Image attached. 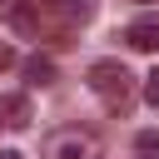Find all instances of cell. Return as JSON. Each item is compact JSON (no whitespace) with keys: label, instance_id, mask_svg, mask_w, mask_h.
<instances>
[{"label":"cell","instance_id":"8","mask_svg":"<svg viewBox=\"0 0 159 159\" xmlns=\"http://www.w3.org/2000/svg\"><path fill=\"white\" fill-rule=\"evenodd\" d=\"M134 159H159V134L154 129H139L134 134Z\"/></svg>","mask_w":159,"mask_h":159},{"label":"cell","instance_id":"11","mask_svg":"<svg viewBox=\"0 0 159 159\" xmlns=\"http://www.w3.org/2000/svg\"><path fill=\"white\" fill-rule=\"evenodd\" d=\"M0 159H25V154L20 149H0Z\"/></svg>","mask_w":159,"mask_h":159},{"label":"cell","instance_id":"1","mask_svg":"<svg viewBox=\"0 0 159 159\" xmlns=\"http://www.w3.org/2000/svg\"><path fill=\"white\" fill-rule=\"evenodd\" d=\"M89 89H94L109 109H129V99H134V75H129L119 60H94V65H89Z\"/></svg>","mask_w":159,"mask_h":159},{"label":"cell","instance_id":"2","mask_svg":"<svg viewBox=\"0 0 159 159\" xmlns=\"http://www.w3.org/2000/svg\"><path fill=\"white\" fill-rule=\"evenodd\" d=\"M40 149H45V159H94V134L80 129V124H70V129L45 134Z\"/></svg>","mask_w":159,"mask_h":159},{"label":"cell","instance_id":"7","mask_svg":"<svg viewBox=\"0 0 159 159\" xmlns=\"http://www.w3.org/2000/svg\"><path fill=\"white\" fill-rule=\"evenodd\" d=\"M25 80H30V84H55V60L30 55V60H25Z\"/></svg>","mask_w":159,"mask_h":159},{"label":"cell","instance_id":"4","mask_svg":"<svg viewBox=\"0 0 159 159\" xmlns=\"http://www.w3.org/2000/svg\"><path fill=\"white\" fill-rule=\"evenodd\" d=\"M124 45L139 50V55H154V50H159V15H139V20H129V25H124Z\"/></svg>","mask_w":159,"mask_h":159},{"label":"cell","instance_id":"9","mask_svg":"<svg viewBox=\"0 0 159 159\" xmlns=\"http://www.w3.org/2000/svg\"><path fill=\"white\" fill-rule=\"evenodd\" d=\"M144 104H149V109H159V70H149V75H144Z\"/></svg>","mask_w":159,"mask_h":159},{"label":"cell","instance_id":"6","mask_svg":"<svg viewBox=\"0 0 159 159\" xmlns=\"http://www.w3.org/2000/svg\"><path fill=\"white\" fill-rule=\"evenodd\" d=\"M0 10H5V20L20 30V35H30V30H40V15L25 5V0H0Z\"/></svg>","mask_w":159,"mask_h":159},{"label":"cell","instance_id":"12","mask_svg":"<svg viewBox=\"0 0 159 159\" xmlns=\"http://www.w3.org/2000/svg\"><path fill=\"white\" fill-rule=\"evenodd\" d=\"M144 5H149V0H144Z\"/></svg>","mask_w":159,"mask_h":159},{"label":"cell","instance_id":"10","mask_svg":"<svg viewBox=\"0 0 159 159\" xmlns=\"http://www.w3.org/2000/svg\"><path fill=\"white\" fill-rule=\"evenodd\" d=\"M10 65H15V50H10L5 40H0V70H10Z\"/></svg>","mask_w":159,"mask_h":159},{"label":"cell","instance_id":"5","mask_svg":"<svg viewBox=\"0 0 159 159\" xmlns=\"http://www.w3.org/2000/svg\"><path fill=\"white\" fill-rule=\"evenodd\" d=\"M35 119L30 94H0V129H25Z\"/></svg>","mask_w":159,"mask_h":159},{"label":"cell","instance_id":"3","mask_svg":"<svg viewBox=\"0 0 159 159\" xmlns=\"http://www.w3.org/2000/svg\"><path fill=\"white\" fill-rule=\"evenodd\" d=\"M45 20H55L60 30H75V25H89L94 20V0H30Z\"/></svg>","mask_w":159,"mask_h":159}]
</instances>
